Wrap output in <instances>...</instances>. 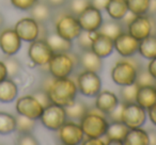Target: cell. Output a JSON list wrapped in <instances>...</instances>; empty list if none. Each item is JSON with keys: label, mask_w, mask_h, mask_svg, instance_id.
<instances>
[{"label": "cell", "mask_w": 156, "mask_h": 145, "mask_svg": "<svg viewBox=\"0 0 156 145\" xmlns=\"http://www.w3.org/2000/svg\"><path fill=\"white\" fill-rule=\"evenodd\" d=\"M129 128L124 125L122 122H110L108 129L105 134V139L107 140V145L110 144H123L124 138L128 132Z\"/></svg>", "instance_id": "obj_20"}, {"label": "cell", "mask_w": 156, "mask_h": 145, "mask_svg": "<svg viewBox=\"0 0 156 145\" xmlns=\"http://www.w3.org/2000/svg\"><path fill=\"white\" fill-rule=\"evenodd\" d=\"M128 11L134 15H145L149 13L150 0H126Z\"/></svg>", "instance_id": "obj_31"}, {"label": "cell", "mask_w": 156, "mask_h": 145, "mask_svg": "<svg viewBox=\"0 0 156 145\" xmlns=\"http://www.w3.org/2000/svg\"><path fill=\"white\" fill-rule=\"evenodd\" d=\"M5 67L8 71V77L9 78H15L16 76H18L22 71V65L20 62L16 58H14V56H7V59L5 61Z\"/></svg>", "instance_id": "obj_34"}, {"label": "cell", "mask_w": 156, "mask_h": 145, "mask_svg": "<svg viewBox=\"0 0 156 145\" xmlns=\"http://www.w3.org/2000/svg\"><path fill=\"white\" fill-rule=\"evenodd\" d=\"M147 69L150 74H151V76L156 80V57L151 59V60H149V63L147 65Z\"/></svg>", "instance_id": "obj_45"}, {"label": "cell", "mask_w": 156, "mask_h": 145, "mask_svg": "<svg viewBox=\"0 0 156 145\" xmlns=\"http://www.w3.org/2000/svg\"><path fill=\"white\" fill-rule=\"evenodd\" d=\"M91 50L100 58L105 59L110 57L115 51V44L113 40L103 33L96 31L94 33L93 41H92Z\"/></svg>", "instance_id": "obj_17"}, {"label": "cell", "mask_w": 156, "mask_h": 145, "mask_svg": "<svg viewBox=\"0 0 156 145\" xmlns=\"http://www.w3.org/2000/svg\"><path fill=\"white\" fill-rule=\"evenodd\" d=\"M147 117H149V121L152 123V125L156 127V104L147 109Z\"/></svg>", "instance_id": "obj_44"}, {"label": "cell", "mask_w": 156, "mask_h": 145, "mask_svg": "<svg viewBox=\"0 0 156 145\" xmlns=\"http://www.w3.org/2000/svg\"><path fill=\"white\" fill-rule=\"evenodd\" d=\"M16 131V116L9 112L0 111V134L7 136Z\"/></svg>", "instance_id": "obj_30"}, {"label": "cell", "mask_w": 156, "mask_h": 145, "mask_svg": "<svg viewBox=\"0 0 156 145\" xmlns=\"http://www.w3.org/2000/svg\"><path fill=\"white\" fill-rule=\"evenodd\" d=\"M78 123L85 133V138H102L106 134L110 122L104 113L94 107L93 109L90 108Z\"/></svg>", "instance_id": "obj_2"}, {"label": "cell", "mask_w": 156, "mask_h": 145, "mask_svg": "<svg viewBox=\"0 0 156 145\" xmlns=\"http://www.w3.org/2000/svg\"><path fill=\"white\" fill-rule=\"evenodd\" d=\"M136 83L138 87H147V85H156V80L151 76L147 68H139L138 74H137Z\"/></svg>", "instance_id": "obj_36"}, {"label": "cell", "mask_w": 156, "mask_h": 145, "mask_svg": "<svg viewBox=\"0 0 156 145\" xmlns=\"http://www.w3.org/2000/svg\"><path fill=\"white\" fill-rule=\"evenodd\" d=\"M43 90L47 93L52 104L62 107H66L73 104L78 93L76 81L69 77L54 78L50 76V79H47V81H45Z\"/></svg>", "instance_id": "obj_1"}, {"label": "cell", "mask_w": 156, "mask_h": 145, "mask_svg": "<svg viewBox=\"0 0 156 145\" xmlns=\"http://www.w3.org/2000/svg\"><path fill=\"white\" fill-rule=\"evenodd\" d=\"M155 26L156 20L153 19V16L145 14V15L135 16L126 25V29L130 35H133L138 41H141L149 35L156 34Z\"/></svg>", "instance_id": "obj_7"}, {"label": "cell", "mask_w": 156, "mask_h": 145, "mask_svg": "<svg viewBox=\"0 0 156 145\" xmlns=\"http://www.w3.org/2000/svg\"><path fill=\"white\" fill-rule=\"evenodd\" d=\"M3 25H5V17H3V15L1 13H0V30L2 29Z\"/></svg>", "instance_id": "obj_50"}, {"label": "cell", "mask_w": 156, "mask_h": 145, "mask_svg": "<svg viewBox=\"0 0 156 145\" xmlns=\"http://www.w3.org/2000/svg\"><path fill=\"white\" fill-rule=\"evenodd\" d=\"M138 54L140 57L151 60L156 57V34H151L139 41Z\"/></svg>", "instance_id": "obj_27"}, {"label": "cell", "mask_w": 156, "mask_h": 145, "mask_svg": "<svg viewBox=\"0 0 156 145\" xmlns=\"http://www.w3.org/2000/svg\"><path fill=\"white\" fill-rule=\"evenodd\" d=\"M30 15L39 24H45L52 17V8L46 2L45 0H39L30 10Z\"/></svg>", "instance_id": "obj_23"}, {"label": "cell", "mask_w": 156, "mask_h": 145, "mask_svg": "<svg viewBox=\"0 0 156 145\" xmlns=\"http://www.w3.org/2000/svg\"><path fill=\"white\" fill-rule=\"evenodd\" d=\"M108 2H109V0H90L91 5H93L94 8L101 10V11H105Z\"/></svg>", "instance_id": "obj_43"}, {"label": "cell", "mask_w": 156, "mask_h": 145, "mask_svg": "<svg viewBox=\"0 0 156 145\" xmlns=\"http://www.w3.org/2000/svg\"><path fill=\"white\" fill-rule=\"evenodd\" d=\"M83 145H107V140L105 136L102 138H85Z\"/></svg>", "instance_id": "obj_41"}, {"label": "cell", "mask_w": 156, "mask_h": 145, "mask_svg": "<svg viewBox=\"0 0 156 145\" xmlns=\"http://www.w3.org/2000/svg\"><path fill=\"white\" fill-rule=\"evenodd\" d=\"M139 68L138 63L129 60V58H123V60L118 61L111 68V79L119 87L133 85L136 82Z\"/></svg>", "instance_id": "obj_4"}, {"label": "cell", "mask_w": 156, "mask_h": 145, "mask_svg": "<svg viewBox=\"0 0 156 145\" xmlns=\"http://www.w3.org/2000/svg\"><path fill=\"white\" fill-rule=\"evenodd\" d=\"M39 0H10L11 5L20 11H29Z\"/></svg>", "instance_id": "obj_39"}, {"label": "cell", "mask_w": 156, "mask_h": 145, "mask_svg": "<svg viewBox=\"0 0 156 145\" xmlns=\"http://www.w3.org/2000/svg\"><path fill=\"white\" fill-rule=\"evenodd\" d=\"M83 29L78 22L77 16L69 13H64L60 15L55 22V32L61 37L69 41H75Z\"/></svg>", "instance_id": "obj_6"}, {"label": "cell", "mask_w": 156, "mask_h": 145, "mask_svg": "<svg viewBox=\"0 0 156 145\" xmlns=\"http://www.w3.org/2000/svg\"><path fill=\"white\" fill-rule=\"evenodd\" d=\"M14 30L23 42L31 43L40 37V24L31 16L17 20L14 26Z\"/></svg>", "instance_id": "obj_14"}, {"label": "cell", "mask_w": 156, "mask_h": 145, "mask_svg": "<svg viewBox=\"0 0 156 145\" xmlns=\"http://www.w3.org/2000/svg\"><path fill=\"white\" fill-rule=\"evenodd\" d=\"M136 104L144 108L145 110L156 104V90L154 85L138 87L136 95Z\"/></svg>", "instance_id": "obj_22"}, {"label": "cell", "mask_w": 156, "mask_h": 145, "mask_svg": "<svg viewBox=\"0 0 156 145\" xmlns=\"http://www.w3.org/2000/svg\"><path fill=\"white\" fill-rule=\"evenodd\" d=\"M77 18L81 29L88 32L98 31L104 22L102 11L94 8L93 5H89L88 8H86L80 14H78Z\"/></svg>", "instance_id": "obj_13"}, {"label": "cell", "mask_w": 156, "mask_h": 145, "mask_svg": "<svg viewBox=\"0 0 156 145\" xmlns=\"http://www.w3.org/2000/svg\"><path fill=\"white\" fill-rule=\"evenodd\" d=\"M105 11L111 19L122 20L128 13V8L126 0H109Z\"/></svg>", "instance_id": "obj_26"}, {"label": "cell", "mask_w": 156, "mask_h": 145, "mask_svg": "<svg viewBox=\"0 0 156 145\" xmlns=\"http://www.w3.org/2000/svg\"><path fill=\"white\" fill-rule=\"evenodd\" d=\"M67 9H69V13L73 15L77 16L78 14H80L86 8L91 5L90 0H67Z\"/></svg>", "instance_id": "obj_35"}, {"label": "cell", "mask_w": 156, "mask_h": 145, "mask_svg": "<svg viewBox=\"0 0 156 145\" xmlns=\"http://www.w3.org/2000/svg\"><path fill=\"white\" fill-rule=\"evenodd\" d=\"M95 32H88V31H83V30L81 31L79 36L76 39L79 49L80 50L91 49L92 41H93V36H94V33Z\"/></svg>", "instance_id": "obj_37"}, {"label": "cell", "mask_w": 156, "mask_h": 145, "mask_svg": "<svg viewBox=\"0 0 156 145\" xmlns=\"http://www.w3.org/2000/svg\"><path fill=\"white\" fill-rule=\"evenodd\" d=\"M5 78H8L7 67H5V64L3 61H0V81H2Z\"/></svg>", "instance_id": "obj_48"}, {"label": "cell", "mask_w": 156, "mask_h": 145, "mask_svg": "<svg viewBox=\"0 0 156 145\" xmlns=\"http://www.w3.org/2000/svg\"><path fill=\"white\" fill-rule=\"evenodd\" d=\"M147 131V134H149L150 145H156V129H154V128H149Z\"/></svg>", "instance_id": "obj_47"}, {"label": "cell", "mask_w": 156, "mask_h": 145, "mask_svg": "<svg viewBox=\"0 0 156 145\" xmlns=\"http://www.w3.org/2000/svg\"><path fill=\"white\" fill-rule=\"evenodd\" d=\"M94 98H95L94 107L105 115L115 110L120 104L119 97L113 92L108 90H102Z\"/></svg>", "instance_id": "obj_18"}, {"label": "cell", "mask_w": 156, "mask_h": 145, "mask_svg": "<svg viewBox=\"0 0 156 145\" xmlns=\"http://www.w3.org/2000/svg\"><path fill=\"white\" fill-rule=\"evenodd\" d=\"M123 31H124V25L122 24L121 20H115V19H111L110 18V20L103 22L98 32L103 33V34L107 35V36L115 40V37L121 34Z\"/></svg>", "instance_id": "obj_29"}, {"label": "cell", "mask_w": 156, "mask_h": 145, "mask_svg": "<svg viewBox=\"0 0 156 145\" xmlns=\"http://www.w3.org/2000/svg\"><path fill=\"white\" fill-rule=\"evenodd\" d=\"M46 2L52 8V9H59L66 5L67 0H45Z\"/></svg>", "instance_id": "obj_46"}, {"label": "cell", "mask_w": 156, "mask_h": 145, "mask_svg": "<svg viewBox=\"0 0 156 145\" xmlns=\"http://www.w3.org/2000/svg\"><path fill=\"white\" fill-rule=\"evenodd\" d=\"M52 51L49 44L45 39H37L31 42L28 47V57L30 61L37 66H47L48 62L51 59Z\"/></svg>", "instance_id": "obj_10"}, {"label": "cell", "mask_w": 156, "mask_h": 145, "mask_svg": "<svg viewBox=\"0 0 156 145\" xmlns=\"http://www.w3.org/2000/svg\"><path fill=\"white\" fill-rule=\"evenodd\" d=\"M78 64V56L69 52L54 54L47 64L48 73L54 78H65L73 74Z\"/></svg>", "instance_id": "obj_3"}, {"label": "cell", "mask_w": 156, "mask_h": 145, "mask_svg": "<svg viewBox=\"0 0 156 145\" xmlns=\"http://www.w3.org/2000/svg\"><path fill=\"white\" fill-rule=\"evenodd\" d=\"M137 91H138V85H137L136 83L121 87V90H120L121 102H123V104H127V102H136Z\"/></svg>", "instance_id": "obj_33"}, {"label": "cell", "mask_w": 156, "mask_h": 145, "mask_svg": "<svg viewBox=\"0 0 156 145\" xmlns=\"http://www.w3.org/2000/svg\"><path fill=\"white\" fill-rule=\"evenodd\" d=\"M34 96L37 98V99H39V102H41L42 105H43L44 108H45L46 106H48L49 104H51V102H50V99H49V97H48L47 93H46L44 90H41V91H39L37 93H35Z\"/></svg>", "instance_id": "obj_42"}, {"label": "cell", "mask_w": 156, "mask_h": 145, "mask_svg": "<svg viewBox=\"0 0 156 145\" xmlns=\"http://www.w3.org/2000/svg\"><path fill=\"white\" fill-rule=\"evenodd\" d=\"M78 65L83 71L100 73L103 68V59L94 54L91 49L81 50L80 54H78Z\"/></svg>", "instance_id": "obj_19"}, {"label": "cell", "mask_w": 156, "mask_h": 145, "mask_svg": "<svg viewBox=\"0 0 156 145\" xmlns=\"http://www.w3.org/2000/svg\"><path fill=\"white\" fill-rule=\"evenodd\" d=\"M78 93L85 97L94 98L102 91V79L98 73L91 71H83L76 78Z\"/></svg>", "instance_id": "obj_5"}, {"label": "cell", "mask_w": 156, "mask_h": 145, "mask_svg": "<svg viewBox=\"0 0 156 145\" xmlns=\"http://www.w3.org/2000/svg\"><path fill=\"white\" fill-rule=\"evenodd\" d=\"M67 119L65 108L56 104H49L43 110L40 122L46 129L57 131Z\"/></svg>", "instance_id": "obj_8"}, {"label": "cell", "mask_w": 156, "mask_h": 145, "mask_svg": "<svg viewBox=\"0 0 156 145\" xmlns=\"http://www.w3.org/2000/svg\"><path fill=\"white\" fill-rule=\"evenodd\" d=\"M124 145H150L149 134L142 127L128 129L123 141Z\"/></svg>", "instance_id": "obj_24"}, {"label": "cell", "mask_w": 156, "mask_h": 145, "mask_svg": "<svg viewBox=\"0 0 156 145\" xmlns=\"http://www.w3.org/2000/svg\"><path fill=\"white\" fill-rule=\"evenodd\" d=\"M15 110L17 114L24 115L32 119H40L44 110V106L39 102L34 95H23L17 97L15 104Z\"/></svg>", "instance_id": "obj_12"}, {"label": "cell", "mask_w": 156, "mask_h": 145, "mask_svg": "<svg viewBox=\"0 0 156 145\" xmlns=\"http://www.w3.org/2000/svg\"><path fill=\"white\" fill-rule=\"evenodd\" d=\"M45 40L49 44V46L51 47L52 51L55 54H58V52H69L73 49V41L63 39L60 35L57 34L56 32L47 34Z\"/></svg>", "instance_id": "obj_25"}, {"label": "cell", "mask_w": 156, "mask_h": 145, "mask_svg": "<svg viewBox=\"0 0 156 145\" xmlns=\"http://www.w3.org/2000/svg\"><path fill=\"white\" fill-rule=\"evenodd\" d=\"M35 119H29L24 115H16V131L18 133L22 132H32L35 127Z\"/></svg>", "instance_id": "obj_32"}, {"label": "cell", "mask_w": 156, "mask_h": 145, "mask_svg": "<svg viewBox=\"0 0 156 145\" xmlns=\"http://www.w3.org/2000/svg\"><path fill=\"white\" fill-rule=\"evenodd\" d=\"M122 109H123V102H120V104L118 105V107L115 109V110H112L110 113L106 114L108 121L109 122H121Z\"/></svg>", "instance_id": "obj_40"}, {"label": "cell", "mask_w": 156, "mask_h": 145, "mask_svg": "<svg viewBox=\"0 0 156 145\" xmlns=\"http://www.w3.org/2000/svg\"><path fill=\"white\" fill-rule=\"evenodd\" d=\"M64 108H65V112H66L67 119H72V121H76V122L80 121L90 109L87 104H85L81 100H77V98H76L73 104H71L69 106L64 107Z\"/></svg>", "instance_id": "obj_28"}, {"label": "cell", "mask_w": 156, "mask_h": 145, "mask_svg": "<svg viewBox=\"0 0 156 145\" xmlns=\"http://www.w3.org/2000/svg\"><path fill=\"white\" fill-rule=\"evenodd\" d=\"M16 144L18 145H37L39 141L31 132H22L16 139Z\"/></svg>", "instance_id": "obj_38"}, {"label": "cell", "mask_w": 156, "mask_h": 145, "mask_svg": "<svg viewBox=\"0 0 156 145\" xmlns=\"http://www.w3.org/2000/svg\"><path fill=\"white\" fill-rule=\"evenodd\" d=\"M22 43L14 28H5L0 31V50L5 56H15L22 48Z\"/></svg>", "instance_id": "obj_16"}, {"label": "cell", "mask_w": 156, "mask_h": 145, "mask_svg": "<svg viewBox=\"0 0 156 145\" xmlns=\"http://www.w3.org/2000/svg\"><path fill=\"white\" fill-rule=\"evenodd\" d=\"M18 96V87L12 78H5L0 81V102L10 104Z\"/></svg>", "instance_id": "obj_21"}, {"label": "cell", "mask_w": 156, "mask_h": 145, "mask_svg": "<svg viewBox=\"0 0 156 145\" xmlns=\"http://www.w3.org/2000/svg\"><path fill=\"white\" fill-rule=\"evenodd\" d=\"M147 14L151 16H154L156 14V0H150V8Z\"/></svg>", "instance_id": "obj_49"}, {"label": "cell", "mask_w": 156, "mask_h": 145, "mask_svg": "<svg viewBox=\"0 0 156 145\" xmlns=\"http://www.w3.org/2000/svg\"><path fill=\"white\" fill-rule=\"evenodd\" d=\"M115 50L122 58H133L138 54L139 41L130 35L127 31H123L113 40Z\"/></svg>", "instance_id": "obj_15"}, {"label": "cell", "mask_w": 156, "mask_h": 145, "mask_svg": "<svg viewBox=\"0 0 156 145\" xmlns=\"http://www.w3.org/2000/svg\"><path fill=\"white\" fill-rule=\"evenodd\" d=\"M155 90H156V85H155Z\"/></svg>", "instance_id": "obj_51"}, {"label": "cell", "mask_w": 156, "mask_h": 145, "mask_svg": "<svg viewBox=\"0 0 156 145\" xmlns=\"http://www.w3.org/2000/svg\"><path fill=\"white\" fill-rule=\"evenodd\" d=\"M147 110L139 106L136 102H127L123 104L122 109L121 122L129 129L132 128L143 127L147 123Z\"/></svg>", "instance_id": "obj_9"}, {"label": "cell", "mask_w": 156, "mask_h": 145, "mask_svg": "<svg viewBox=\"0 0 156 145\" xmlns=\"http://www.w3.org/2000/svg\"><path fill=\"white\" fill-rule=\"evenodd\" d=\"M60 142L64 145L83 144L85 140V133L79 123L72 119H66L65 123L57 130Z\"/></svg>", "instance_id": "obj_11"}]
</instances>
